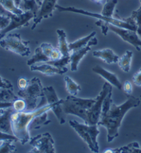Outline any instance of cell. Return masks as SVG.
<instances>
[{"instance_id": "cell-19", "label": "cell", "mask_w": 141, "mask_h": 153, "mask_svg": "<svg viewBox=\"0 0 141 153\" xmlns=\"http://www.w3.org/2000/svg\"><path fill=\"white\" fill-rule=\"evenodd\" d=\"M42 1L41 0H22L19 5V8H21L24 12L31 11L35 17L39 13Z\"/></svg>"}, {"instance_id": "cell-39", "label": "cell", "mask_w": 141, "mask_h": 153, "mask_svg": "<svg viewBox=\"0 0 141 153\" xmlns=\"http://www.w3.org/2000/svg\"><path fill=\"white\" fill-rule=\"evenodd\" d=\"M123 91L127 95H130L131 92H132V85H131L130 82L126 81L123 85Z\"/></svg>"}, {"instance_id": "cell-46", "label": "cell", "mask_w": 141, "mask_h": 153, "mask_svg": "<svg viewBox=\"0 0 141 153\" xmlns=\"http://www.w3.org/2000/svg\"><path fill=\"white\" fill-rule=\"evenodd\" d=\"M140 6H141V0H140Z\"/></svg>"}, {"instance_id": "cell-17", "label": "cell", "mask_w": 141, "mask_h": 153, "mask_svg": "<svg viewBox=\"0 0 141 153\" xmlns=\"http://www.w3.org/2000/svg\"><path fill=\"white\" fill-rule=\"evenodd\" d=\"M30 70L32 71H39L44 75L51 76L55 74H59V75H63L66 73L67 71H63V70L59 69L57 67L52 66V65L46 64L44 63L42 64H33L30 66Z\"/></svg>"}, {"instance_id": "cell-10", "label": "cell", "mask_w": 141, "mask_h": 153, "mask_svg": "<svg viewBox=\"0 0 141 153\" xmlns=\"http://www.w3.org/2000/svg\"><path fill=\"white\" fill-rule=\"evenodd\" d=\"M8 16L10 18V22L6 28L0 31V39L6 35L7 33L15 29L28 26L29 25V22L32 18L34 19L35 17L34 14L31 11H26L20 15L13 14V13H10Z\"/></svg>"}, {"instance_id": "cell-30", "label": "cell", "mask_w": 141, "mask_h": 153, "mask_svg": "<svg viewBox=\"0 0 141 153\" xmlns=\"http://www.w3.org/2000/svg\"><path fill=\"white\" fill-rule=\"evenodd\" d=\"M13 140H4L0 145V153H13L17 151L16 147L13 144Z\"/></svg>"}, {"instance_id": "cell-28", "label": "cell", "mask_w": 141, "mask_h": 153, "mask_svg": "<svg viewBox=\"0 0 141 153\" xmlns=\"http://www.w3.org/2000/svg\"><path fill=\"white\" fill-rule=\"evenodd\" d=\"M0 4L5 10L13 14L20 15L24 13L21 8L15 5L14 0H0Z\"/></svg>"}, {"instance_id": "cell-14", "label": "cell", "mask_w": 141, "mask_h": 153, "mask_svg": "<svg viewBox=\"0 0 141 153\" xmlns=\"http://www.w3.org/2000/svg\"><path fill=\"white\" fill-rule=\"evenodd\" d=\"M98 44V40L97 38L94 37L89 40L87 46L83 48L74 51L70 54V62H71V71H77L78 69L79 62H80L85 55L91 50L92 46H95Z\"/></svg>"}, {"instance_id": "cell-26", "label": "cell", "mask_w": 141, "mask_h": 153, "mask_svg": "<svg viewBox=\"0 0 141 153\" xmlns=\"http://www.w3.org/2000/svg\"><path fill=\"white\" fill-rule=\"evenodd\" d=\"M117 3L118 0H107L101 11L103 16L107 18H114L115 7Z\"/></svg>"}, {"instance_id": "cell-23", "label": "cell", "mask_w": 141, "mask_h": 153, "mask_svg": "<svg viewBox=\"0 0 141 153\" xmlns=\"http://www.w3.org/2000/svg\"><path fill=\"white\" fill-rule=\"evenodd\" d=\"M96 34H97V33H96L95 31H94V32L92 33L91 34L86 36V37L80 38V39L77 40V41L69 44V49H70V53H72V52L74 51L78 50V49H80L83 48V47L87 46L88 42H89V40H90L92 38L94 37Z\"/></svg>"}, {"instance_id": "cell-12", "label": "cell", "mask_w": 141, "mask_h": 153, "mask_svg": "<svg viewBox=\"0 0 141 153\" xmlns=\"http://www.w3.org/2000/svg\"><path fill=\"white\" fill-rule=\"evenodd\" d=\"M109 30H111L116 34H117L123 39V41L126 42L134 46L138 51H140L141 47V40L139 36L137 34L136 31H134L129 29H125L123 28L116 26L113 24H109Z\"/></svg>"}, {"instance_id": "cell-41", "label": "cell", "mask_w": 141, "mask_h": 153, "mask_svg": "<svg viewBox=\"0 0 141 153\" xmlns=\"http://www.w3.org/2000/svg\"><path fill=\"white\" fill-rule=\"evenodd\" d=\"M13 107V102H0V110Z\"/></svg>"}, {"instance_id": "cell-20", "label": "cell", "mask_w": 141, "mask_h": 153, "mask_svg": "<svg viewBox=\"0 0 141 153\" xmlns=\"http://www.w3.org/2000/svg\"><path fill=\"white\" fill-rule=\"evenodd\" d=\"M58 35V46L57 48L61 52L63 57H69L70 56V51L69 49V44H68L66 39V33L62 29H58L57 30Z\"/></svg>"}, {"instance_id": "cell-32", "label": "cell", "mask_w": 141, "mask_h": 153, "mask_svg": "<svg viewBox=\"0 0 141 153\" xmlns=\"http://www.w3.org/2000/svg\"><path fill=\"white\" fill-rule=\"evenodd\" d=\"M95 24L98 26H99L101 28V30H102V33L105 36H106L107 34V32L109 30V24L107 23V22L104 21V20L102 19H98V21L95 22Z\"/></svg>"}, {"instance_id": "cell-42", "label": "cell", "mask_w": 141, "mask_h": 153, "mask_svg": "<svg viewBox=\"0 0 141 153\" xmlns=\"http://www.w3.org/2000/svg\"><path fill=\"white\" fill-rule=\"evenodd\" d=\"M9 13H10V12H8V11L5 10V9L3 8V6H2L1 4H0V15H7V16H8Z\"/></svg>"}, {"instance_id": "cell-4", "label": "cell", "mask_w": 141, "mask_h": 153, "mask_svg": "<svg viewBox=\"0 0 141 153\" xmlns=\"http://www.w3.org/2000/svg\"><path fill=\"white\" fill-rule=\"evenodd\" d=\"M20 98L26 101V112H31L37 108V102L39 97L45 96L44 87L41 81L38 77H34L29 80V84L26 89L20 90L17 93Z\"/></svg>"}, {"instance_id": "cell-6", "label": "cell", "mask_w": 141, "mask_h": 153, "mask_svg": "<svg viewBox=\"0 0 141 153\" xmlns=\"http://www.w3.org/2000/svg\"><path fill=\"white\" fill-rule=\"evenodd\" d=\"M70 126L77 132L83 140L87 143L91 151L97 153L99 151L97 137L99 134L98 125H88L80 123L76 120L69 121Z\"/></svg>"}, {"instance_id": "cell-37", "label": "cell", "mask_w": 141, "mask_h": 153, "mask_svg": "<svg viewBox=\"0 0 141 153\" xmlns=\"http://www.w3.org/2000/svg\"><path fill=\"white\" fill-rule=\"evenodd\" d=\"M0 88H9L13 89V85L12 83L9 82L8 80L6 79L2 78L0 76Z\"/></svg>"}, {"instance_id": "cell-3", "label": "cell", "mask_w": 141, "mask_h": 153, "mask_svg": "<svg viewBox=\"0 0 141 153\" xmlns=\"http://www.w3.org/2000/svg\"><path fill=\"white\" fill-rule=\"evenodd\" d=\"M97 97L94 99H82L76 96L69 95L63 100L62 108L66 114H74L87 121L88 113L94 104Z\"/></svg>"}, {"instance_id": "cell-21", "label": "cell", "mask_w": 141, "mask_h": 153, "mask_svg": "<svg viewBox=\"0 0 141 153\" xmlns=\"http://www.w3.org/2000/svg\"><path fill=\"white\" fill-rule=\"evenodd\" d=\"M133 52L127 51L122 57H119L118 59V66L125 73H129L131 69V62L132 59Z\"/></svg>"}, {"instance_id": "cell-43", "label": "cell", "mask_w": 141, "mask_h": 153, "mask_svg": "<svg viewBox=\"0 0 141 153\" xmlns=\"http://www.w3.org/2000/svg\"><path fill=\"white\" fill-rule=\"evenodd\" d=\"M90 1L94 2V3H97L98 4H100V5L103 6L104 4H106L107 0H90Z\"/></svg>"}, {"instance_id": "cell-11", "label": "cell", "mask_w": 141, "mask_h": 153, "mask_svg": "<svg viewBox=\"0 0 141 153\" xmlns=\"http://www.w3.org/2000/svg\"><path fill=\"white\" fill-rule=\"evenodd\" d=\"M44 92L46 97L47 103L53 105L52 111L57 117L58 120L61 124L66 123V116L62 108V102L63 100H59L55 90L52 86H48L44 88Z\"/></svg>"}, {"instance_id": "cell-33", "label": "cell", "mask_w": 141, "mask_h": 153, "mask_svg": "<svg viewBox=\"0 0 141 153\" xmlns=\"http://www.w3.org/2000/svg\"><path fill=\"white\" fill-rule=\"evenodd\" d=\"M10 22V18L7 15H0V31L6 28Z\"/></svg>"}, {"instance_id": "cell-24", "label": "cell", "mask_w": 141, "mask_h": 153, "mask_svg": "<svg viewBox=\"0 0 141 153\" xmlns=\"http://www.w3.org/2000/svg\"><path fill=\"white\" fill-rule=\"evenodd\" d=\"M49 60H50V58L47 57V56L45 55L43 50H42L41 47L39 46L36 48L34 56H33L31 59L28 60V62H27V65L30 66H32V65L36 64V63H45L48 62Z\"/></svg>"}, {"instance_id": "cell-16", "label": "cell", "mask_w": 141, "mask_h": 153, "mask_svg": "<svg viewBox=\"0 0 141 153\" xmlns=\"http://www.w3.org/2000/svg\"><path fill=\"white\" fill-rule=\"evenodd\" d=\"M92 71L94 72V73H97L98 75L101 76L103 78H104L105 79L107 80L109 84L114 85V86L117 88L118 90H120L123 88L122 84L120 83V81L118 80L117 76H116L115 74L110 73V72H109L108 71H107V70L102 68L101 66H98V65L92 68Z\"/></svg>"}, {"instance_id": "cell-9", "label": "cell", "mask_w": 141, "mask_h": 153, "mask_svg": "<svg viewBox=\"0 0 141 153\" xmlns=\"http://www.w3.org/2000/svg\"><path fill=\"white\" fill-rule=\"evenodd\" d=\"M30 144L32 149L30 152L33 153H55V141L49 132L38 134L30 139Z\"/></svg>"}, {"instance_id": "cell-45", "label": "cell", "mask_w": 141, "mask_h": 153, "mask_svg": "<svg viewBox=\"0 0 141 153\" xmlns=\"http://www.w3.org/2000/svg\"><path fill=\"white\" fill-rule=\"evenodd\" d=\"M14 1H15V5H16L17 7L19 8V5H20V4H21L22 0H14Z\"/></svg>"}, {"instance_id": "cell-1", "label": "cell", "mask_w": 141, "mask_h": 153, "mask_svg": "<svg viewBox=\"0 0 141 153\" xmlns=\"http://www.w3.org/2000/svg\"><path fill=\"white\" fill-rule=\"evenodd\" d=\"M111 91L107 94L102 105V111L98 126H102L107 130V141L111 142L118 136V130L124 116L129 110L138 107L141 102L139 98L127 95V100L121 105H117L113 103Z\"/></svg>"}, {"instance_id": "cell-25", "label": "cell", "mask_w": 141, "mask_h": 153, "mask_svg": "<svg viewBox=\"0 0 141 153\" xmlns=\"http://www.w3.org/2000/svg\"><path fill=\"white\" fill-rule=\"evenodd\" d=\"M48 112H45L44 113L37 116L33 119L32 122H31L30 128H32V129H39L42 126L48 124V123L51 122V121L50 119H48Z\"/></svg>"}, {"instance_id": "cell-18", "label": "cell", "mask_w": 141, "mask_h": 153, "mask_svg": "<svg viewBox=\"0 0 141 153\" xmlns=\"http://www.w3.org/2000/svg\"><path fill=\"white\" fill-rule=\"evenodd\" d=\"M93 56L103 60L107 64H111L117 63L119 57L114 53L112 50L109 48H106L101 51H96L93 52Z\"/></svg>"}, {"instance_id": "cell-7", "label": "cell", "mask_w": 141, "mask_h": 153, "mask_svg": "<svg viewBox=\"0 0 141 153\" xmlns=\"http://www.w3.org/2000/svg\"><path fill=\"white\" fill-rule=\"evenodd\" d=\"M29 43V41H24L20 34L10 33L0 39V46L21 57H26L30 54Z\"/></svg>"}, {"instance_id": "cell-38", "label": "cell", "mask_w": 141, "mask_h": 153, "mask_svg": "<svg viewBox=\"0 0 141 153\" xmlns=\"http://www.w3.org/2000/svg\"><path fill=\"white\" fill-rule=\"evenodd\" d=\"M29 84V80L27 79L26 78L21 77L18 80V87L20 90L26 89Z\"/></svg>"}, {"instance_id": "cell-44", "label": "cell", "mask_w": 141, "mask_h": 153, "mask_svg": "<svg viewBox=\"0 0 141 153\" xmlns=\"http://www.w3.org/2000/svg\"><path fill=\"white\" fill-rule=\"evenodd\" d=\"M136 33H137L138 36L141 37V25L137 26V30H136Z\"/></svg>"}, {"instance_id": "cell-31", "label": "cell", "mask_w": 141, "mask_h": 153, "mask_svg": "<svg viewBox=\"0 0 141 153\" xmlns=\"http://www.w3.org/2000/svg\"><path fill=\"white\" fill-rule=\"evenodd\" d=\"M27 107L26 101L22 98H17L13 102V108L16 112L25 111Z\"/></svg>"}, {"instance_id": "cell-40", "label": "cell", "mask_w": 141, "mask_h": 153, "mask_svg": "<svg viewBox=\"0 0 141 153\" xmlns=\"http://www.w3.org/2000/svg\"><path fill=\"white\" fill-rule=\"evenodd\" d=\"M133 82L138 86H141V68L139 71L134 74L132 77Z\"/></svg>"}, {"instance_id": "cell-34", "label": "cell", "mask_w": 141, "mask_h": 153, "mask_svg": "<svg viewBox=\"0 0 141 153\" xmlns=\"http://www.w3.org/2000/svg\"><path fill=\"white\" fill-rule=\"evenodd\" d=\"M4 140H13L14 141H19L14 134H9V133H7V132L0 131V141H2Z\"/></svg>"}, {"instance_id": "cell-5", "label": "cell", "mask_w": 141, "mask_h": 153, "mask_svg": "<svg viewBox=\"0 0 141 153\" xmlns=\"http://www.w3.org/2000/svg\"><path fill=\"white\" fill-rule=\"evenodd\" d=\"M56 8L60 12H72L78 13V14H81L84 15H87V16L93 17L94 18H97L98 19H102L104 21L107 22V23L113 24L116 26L119 27V28H123L125 29H129V30H131L134 31L137 30V25H136V22L134 20L131 18L130 16L127 19H118L116 17L114 18H107L104 16H103L101 14H98V13H90L88 11H86L83 9H79L75 7H62V6L58 5H56Z\"/></svg>"}, {"instance_id": "cell-35", "label": "cell", "mask_w": 141, "mask_h": 153, "mask_svg": "<svg viewBox=\"0 0 141 153\" xmlns=\"http://www.w3.org/2000/svg\"><path fill=\"white\" fill-rule=\"evenodd\" d=\"M40 46L41 47L42 50H43L45 55H46L47 57L50 58V54L54 49V47L52 46V44H48V43H43V44H41V45Z\"/></svg>"}, {"instance_id": "cell-8", "label": "cell", "mask_w": 141, "mask_h": 153, "mask_svg": "<svg viewBox=\"0 0 141 153\" xmlns=\"http://www.w3.org/2000/svg\"><path fill=\"white\" fill-rule=\"evenodd\" d=\"M112 91V86L109 82H106L103 86L102 91L97 97V101L92 105L88 113L87 121L85 123L88 125H97L99 121L102 111V105L103 101L109 92Z\"/></svg>"}, {"instance_id": "cell-36", "label": "cell", "mask_w": 141, "mask_h": 153, "mask_svg": "<svg viewBox=\"0 0 141 153\" xmlns=\"http://www.w3.org/2000/svg\"><path fill=\"white\" fill-rule=\"evenodd\" d=\"M63 57V56L61 52L59 51V49L57 48H54L52 53L50 54V60L55 61L61 59Z\"/></svg>"}, {"instance_id": "cell-22", "label": "cell", "mask_w": 141, "mask_h": 153, "mask_svg": "<svg viewBox=\"0 0 141 153\" xmlns=\"http://www.w3.org/2000/svg\"><path fill=\"white\" fill-rule=\"evenodd\" d=\"M104 152H114V153H141V148L138 143H131L126 146L116 149H109Z\"/></svg>"}, {"instance_id": "cell-29", "label": "cell", "mask_w": 141, "mask_h": 153, "mask_svg": "<svg viewBox=\"0 0 141 153\" xmlns=\"http://www.w3.org/2000/svg\"><path fill=\"white\" fill-rule=\"evenodd\" d=\"M18 97L13 92V89L0 88V102H13Z\"/></svg>"}, {"instance_id": "cell-15", "label": "cell", "mask_w": 141, "mask_h": 153, "mask_svg": "<svg viewBox=\"0 0 141 153\" xmlns=\"http://www.w3.org/2000/svg\"><path fill=\"white\" fill-rule=\"evenodd\" d=\"M14 111L13 107L0 110V131L13 134L11 127L10 116Z\"/></svg>"}, {"instance_id": "cell-2", "label": "cell", "mask_w": 141, "mask_h": 153, "mask_svg": "<svg viewBox=\"0 0 141 153\" xmlns=\"http://www.w3.org/2000/svg\"><path fill=\"white\" fill-rule=\"evenodd\" d=\"M52 104L47 103L33 111H14L11 114L10 121L13 134L17 137L22 145L26 144L30 140V126L33 119L39 114L52 110Z\"/></svg>"}, {"instance_id": "cell-27", "label": "cell", "mask_w": 141, "mask_h": 153, "mask_svg": "<svg viewBox=\"0 0 141 153\" xmlns=\"http://www.w3.org/2000/svg\"><path fill=\"white\" fill-rule=\"evenodd\" d=\"M65 82H66V90L68 93L70 94V95L77 96L79 92L81 90V87L80 85L77 84L72 79L68 76H66L64 78Z\"/></svg>"}, {"instance_id": "cell-13", "label": "cell", "mask_w": 141, "mask_h": 153, "mask_svg": "<svg viewBox=\"0 0 141 153\" xmlns=\"http://www.w3.org/2000/svg\"><path fill=\"white\" fill-rule=\"evenodd\" d=\"M57 1V0H44L42 1L41 7L33 20V24L31 27L32 30H34L42 19L52 16L54 10L56 8Z\"/></svg>"}]
</instances>
